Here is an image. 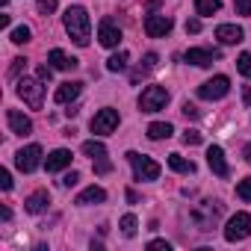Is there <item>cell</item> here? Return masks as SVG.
<instances>
[{"label":"cell","mask_w":251,"mask_h":251,"mask_svg":"<svg viewBox=\"0 0 251 251\" xmlns=\"http://www.w3.org/2000/svg\"><path fill=\"white\" fill-rule=\"evenodd\" d=\"M65 30H68V36H71V42L77 48H86L89 45V33H92L89 12L83 6H68L65 9Z\"/></svg>","instance_id":"1"},{"label":"cell","mask_w":251,"mask_h":251,"mask_svg":"<svg viewBox=\"0 0 251 251\" xmlns=\"http://www.w3.org/2000/svg\"><path fill=\"white\" fill-rule=\"evenodd\" d=\"M189 219L195 222V227L198 230H213L216 225H219V219H222V204L219 201H201V204H195L192 210H189Z\"/></svg>","instance_id":"2"},{"label":"cell","mask_w":251,"mask_h":251,"mask_svg":"<svg viewBox=\"0 0 251 251\" xmlns=\"http://www.w3.org/2000/svg\"><path fill=\"white\" fill-rule=\"evenodd\" d=\"M127 163L133 166V175L136 180H157L160 177V163L145 157V154H136V151H127Z\"/></svg>","instance_id":"3"},{"label":"cell","mask_w":251,"mask_h":251,"mask_svg":"<svg viewBox=\"0 0 251 251\" xmlns=\"http://www.w3.org/2000/svg\"><path fill=\"white\" fill-rule=\"evenodd\" d=\"M18 95L24 98V103L30 109H42V103H45V86H42V80H30V77L18 80Z\"/></svg>","instance_id":"4"},{"label":"cell","mask_w":251,"mask_h":251,"mask_svg":"<svg viewBox=\"0 0 251 251\" xmlns=\"http://www.w3.org/2000/svg\"><path fill=\"white\" fill-rule=\"evenodd\" d=\"M169 103V92L163 86H145L139 95V109L142 112H160Z\"/></svg>","instance_id":"5"},{"label":"cell","mask_w":251,"mask_h":251,"mask_svg":"<svg viewBox=\"0 0 251 251\" xmlns=\"http://www.w3.org/2000/svg\"><path fill=\"white\" fill-rule=\"evenodd\" d=\"M248 236H251V216H248V213L230 216L227 225H225V239H227V242H242V239H248Z\"/></svg>","instance_id":"6"},{"label":"cell","mask_w":251,"mask_h":251,"mask_svg":"<svg viewBox=\"0 0 251 251\" xmlns=\"http://www.w3.org/2000/svg\"><path fill=\"white\" fill-rule=\"evenodd\" d=\"M115 127H118V109L103 106V109L95 112V118H92V133H95V136H106V133H112Z\"/></svg>","instance_id":"7"},{"label":"cell","mask_w":251,"mask_h":251,"mask_svg":"<svg viewBox=\"0 0 251 251\" xmlns=\"http://www.w3.org/2000/svg\"><path fill=\"white\" fill-rule=\"evenodd\" d=\"M227 92H230V80L225 74H219V77H213V80H207V83L198 86V98H204V100H219Z\"/></svg>","instance_id":"8"},{"label":"cell","mask_w":251,"mask_h":251,"mask_svg":"<svg viewBox=\"0 0 251 251\" xmlns=\"http://www.w3.org/2000/svg\"><path fill=\"white\" fill-rule=\"evenodd\" d=\"M15 166H18L24 175L36 172V169L42 166V148H39V145H27V148H21V151L15 154Z\"/></svg>","instance_id":"9"},{"label":"cell","mask_w":251,"mask_h":251,"mask_svg":"<svg viewBox=\"0 0 251 251\" xmlns=\"http://www.w3.org/2000/svg\"><path fill=\"white\" fill-rule=\"evenodd\" d=\"M145 33H148L151 39H163L166 33H172V18H166V15H157V12L145 15Z\"/></svg>","instance_id":"10"},{"label":"cell","mask_w":251,"mask_h":251,"mask_svg":"<svg viewBox=\"0 0 251 251\" xmlns=\"http://www.w3.org/2000/svg\"><path fill=\"white\" fill-rule=\"evenodd\" d=\"M98 39H100L103 48H118V42H121V30H118V24H115L112 18H103L100 27H98Z\"/></svg>","instance_id":"11"},{"label":"cell","mask_w":251,"mask_h":251,"mask_svg":"<svg viewBox=\"0 0 251 251\" xmlns=\"http://www.w3.org/2000/svg\"><path fill=\"white\" fill-rule=\"evenodd\" d=\"M6 121H9V130H12L15 136H30V133H33V121H30L24 112H18V109H9V112H6Z\"/></svg>","instance_id":"12"},{"label":"cell","mask_w":251,"mask_h":251,"mask_svg":"<svg viewBox=\"0 0 251 251\" xmlns=\"http://www.w3.org/2000/svg\"><path fill=\"white\" fill-rule=\"evenodd\" d=\"M183 59H186V62H192V65H201V68H207V65H213V62L219 59V50H207V48H189V50L183 53Z\"/></svg>","instance_id":"13"},{"label":"cell","mask_w":251,"mask_h":251,"mask_svg":"<svg viewBox=\"0 0 251 251\" xmlns=\"http://www.w3.org/2000/svg\"><path fill=\"white\" fill-rule=\"evenodd\" d=\"M216 39H219L222 45H239V42L245 39V33H242V27H236V24H219V27H216Z\"/></svg>","instance_id":"14"},{"label":"cell","mask_w":251,"mask_h":251,"mask_svg":"<svg viewBox=\"0 0 251 251\" xmlns=\"http://www.w3.org/2000/svg\"><path fill=\"white\" fill-rule=\"evenodd\" d=\"M83 92V83H77V80H68V83H62L56 92H53V100L56 103H71V100H77V95Z\"/></svg>","instance_id":"15"},{"label":"cell","mask_w":251,"mask_h":251,"mask_svg":"<svg viewBox=\"0 0 251 251\" xmlns=\"http://www.w3.org/2000/svg\"><path fill=\"white\" fill-rule=\"evenodd\" d=\"M207 163H210V169L219 175V177H227V163H225V151L219 148V145H210L207 148Z\"/></svg>","instance_id":"16"},{"label":"cell","mask_w":251,"mask_h":251,"mask_svg":"<svg viewBox=\"0 0 251 251\" xmlns=\"http://www.w3.org/2000/svg\"><path fill=\"white\" fill-rule=\"evenodd\" d=\"M48 204H50L48 189H39V192H33V195L24 201V210H27V213H33V216H39V213H45V210H48Z\"/></svg>","instance_id":"17"},{"label":"cell","mask_w":251,"mask_h":251,"mask_svg":"<svg viewBox=\"0 0 251 251\" xmlns=\"http://www.w3.org/2000/svg\"><path fill=\"white\" fill-rule=\"evenodd\" d=\"M48 62L56 68V71H71V68H77V59L74 56H68L65 50H59V48H53L50 53H48Z\"/></svg>","instance_id":"18"},{"label":"cell","mask_w":251,"mask_h":251,"mask_svg":"<svg viewBox=\"0 0 251 251\" xmlns=\"http://www.w3.org/2000/svg\"><path fill=\"white\" fill-rule=\"evenodd\" d=\"M45 166H48V172H59V169L71 166V151H68V148H56V151H50L48 160H45Z\"/></svg>","instance_id":"19"},{"label":"cell","mask_w":251,"mask_h":251,"mask_svg":"<svg viewBox=\"0 0 251 251\" xmlns=\"http://www.w3.org/2000/svg\"><path fill=\"white\" fill-rule=\"evenodd\" d=\"M100 201H106V192H103L100 186H89V189H83V192L77 195V204H80V207H86V204H100Z\"/></svg>","instance_id":"20"},{"label":"cell","mask_w":251,"mask_h":251,"mask_svg":"<svg viewBox=\"0 0 251 251\" xmlns=\"http://www.w3.org/2000/svg\"><path fill=\"white\" fill-rule=\"evenodd\" d=\"M175 133V127L169 121H154V124H148V139H154V142H160V139H169Z\"/></svg>","instance_id":"21"},{"label":"cell","mask_w":251,"mask_h":251,"mask_svg":"<svg viewBox=\"0 0 251 251\" xmlns=\"http://www.w3.org/2000/svg\"><path fill=\"white\" fill-rule=\"evenodd\" d=\"M169 166L177 172V175H195V163L180 157V154H169Z\"/></svg>","instance_id":"22"},{"label":"cell","mask_w":251,"mask_h":251,"mask_svg":"<svg viewBox=\"0 0 251 251\" xmlns=\"http://www.w3.org/2000/svg\"><path fill=\"white\" fill-rule=\"evenodd\" d=\"M83 154L92 157V160H103L106 157V145L98 142V139H89V142H83Z\"/></svg>","instance_id":"23"},{"label":"cell","mask_w":251,"mask_h":251,"mask_svg":"<svg viewBox=\"0 0 251 251\" xmlns=\"http://www.w3.org/2000/svg\"><path fill=\"white\" fill-rule=\"evenodd\" d=\"M136 225H139V222H136V216H133V213H127V216H121V222H118L121 233L127 236V239H133V236H136Z\"/></svg>","instance_id":"24"},{"label":"cell","mask_w":251,"mask_h":251,"mask_svg":"<svg viewBox=\"0 0 251 251\" xmlns=\"http://www.w3.org/2000/svg\"><path fill=\"white\" fill-rule=\"evenodd\" d=\"M219 6H222V0H195V12L198 15H213V12H219Z\"/></svg>","instance_id":"25"},{"label":"cell","mask_w":251,"mask_h":251,"mask_svg":"<svg viewBox=\"0 0 251 251\" xmlns=\"http://www.w3.org/2000/svg\"><path fill=\"white\" fill-rule=\"evenodd\" d=\"M106 68H109V71H124V68H127V53H124V50H121V53H112V56L106 59Z\"/></svg>","instance_id":"26"},{"label":"cell","mask_w":251,"mask_h":251,"mask_svg":"<svg viewBox=\"0 0 251 251\" xmlns=\"http://www.w3.org/2000/svg\"><path fill=\"white\" fill-rule=\"evenodd\" d=\"M157 59H160L157 53H145V65H142L139 71H133V83H136V80H139L142 74H148V71H154V68H157Z\"/></svg>","instance_id":"27"},{"label":"cell","mask_w":251,"mask_h":251,"mask_svg":"<svg viewBox=\"0 0 251 251\" xmlns=\"http://www.w3.org/2000/svg\"><path fill=\"white\" fill-rule=\"evenodd\" d=\"M9 39H12L15 45H27V42H30V27H15Z\"/></svg>","instance_id":"28"},{"label":"cell","mask_w":251,"mask_h":251,"mask_svg":"<svg viewBox=\"0 0 251 251\" xmlns=\"http://www.w3.org/2000/svg\"><path fill=\"white\" fill-rule=\"evenodd\" d=\"M236 71H239L242 77H251V53H242V56L236 59Z\"/></svg>","instance_id":"29"},{"label":"cell","mask_w":251,"mask_h":251,"mask_svg":"<svg viewBox=\"0 0 251 251\" xmlns=\"http://www.w3.org/2000/svg\"><path fill=\"white\" fill-rule=\"evenodd\" d=\"M236 195H239L242 201H251V177H245V180L236 183Z\"/></svg>","instance_id":"30"},{"label":"cell","mask_w":251,"mask_h":251,"mask_svg":"<svg viewBox=\"0 0 251 251\" xmlns=\"http://www.w3.org/2000/svg\"><path fill=\"white\" fill-rule=\"evenodd\" d=\"M36 6H39V12L50 15V12H56V0H36Z\"/></svg>","instance_id":"31"},{"label":"cell","mask_w":251,"mask_h":251,"mask_svg":"<svg viewBox=\"0 0 251 251\" xmlns=\"http://www.w3.org/2000/svg\"><path fill=\"white\" fill-rule=\"evenodd\" d=\"M236 15H251V0H233Z\"/></svg>","instance_id":"32"},{"label":"cell","mask_w":251,"mask_h":251,"mask_svg":"<svg viewBox=\"0 0 251 251\" xmlns=\"http://www.w3.org/2000/svg\"><path fill=\"white\" fill-rule=\"evenodd\" d=\"M50 77H53V65H39V80L50 83Z\"/></svg>","instance_id":"33"},{"label":"cell","mask_w":251,"mask_h":251,"mask_svg":"<svg viewBox=\"0 0 251 251\" xmlns=\"http://www.w3.org/2000/svg\"><path fill=\"white\" fill-rule=\"evenodd\" d=\"M183 142H186V145H201V133H198V130H186V133H183Z\"/></svg>","instance_id":"34"},{"label":"cell","mask_w":251,"mask_h":251,"mask_svg":"<svg viewBox=\"0 0 251 251\" xmlns=\"http://www.w3.org/2000/svg\"><path fill=\"white\" fill-rule=\"evenodd\" d=\"M148 248H151V251H169L172 245H169L166 239H151V242H148Z\"/></svg>","instance_id":"35"},{"label":"cell","mask_w":251,"mask_h":251,"mask_svg":"<svg viewBox=\"0 0 251 251\" xmlns=\"http://www.w3.org/2000/svg\"><path fill=\"white\" fill-rule=\"evenodd\" d=\"M0 189H6V192L12 189V177H9V172H6V169L0 172Z\"/></svg>","instance_id":"36"},{"label":"cell","mask_w":251,"mask_h":251,"mask_svg":"<svg viewBox=\"0 0 251 251\" xmlns=\"http://www.w3.org/2000/svg\"><path fill=\"white\" fill-rule=\"evenodd\" d=\"M24 65H27V59H12V68H9V74H12V77H18V74L24 71Z\"/></svg>","instance_id":"37"},{"label":"cell","mask_w":251,"mask_h":251,"mask_svg":"<svg viewBox=\"0 0 251 251\" xmlns=\"http://www.w3.org/2000/svg\"><path fill=\"white\" fill-rule=\"evenodd\" d=\"M77 180H80V175H77V172H68V175L62 177V186H68V189H71V186H77Z\"/></svg>","instance_id":"38"},{"label":"cell","mask_w":251,"mask_h":251,"mask_svg":"<svg viewBox=\"0 0 251 251\" xmlns=\"http://www.w3.org/2000/svg\"><path fill=\"white\" fill-rule=\"evenodd\" d=\"M106 172H112V163H106V160H98V166H95V175H106Z\"/></svg>","instance_id":"39"},{"label":"cell","mask_w":251,"mask_h":251,"mask_svg":"<svg viewBox=\"0 0 251 251\" xmlns=\"http://www.w3.org/2000/svg\"><path fill=\"white\" fill-rule=\"evenodd\" d=\"M186 33H201V21H186Z\"/></svg>","instance_id":"40"},{"label":"cell","mask_w":251,"mask_h":251,"mask_svg":"<svg viewBox=\"0 0 251 251\" xmlns=\"http://www.w3.org/2000/svg\"><path fill=\"white\" fill-rule=\"evenodd\" d=\"M183 115H186V118H195V115H198V109H195L192 103H183Z\"/></svg>","instance_id":"41"},{"label":"cell","mask_w":251,"mask_h":251,"mask_svg":"<svg viewBox=\"0 0 251 251\" xmlns=\"http://www.w3.org/2000/svg\"><path fill=\"white\" fill-rule=\"evenodd\" d=\"M245 160L251 163V145H245Z\"/></svg>","instance_id":"42"},{"label":"cell","mask_w":251,"mask_h":251,"mask_svg":"<svg viewBox=\"0 0 251 251\" xmlns=\"http://www.w3.org/2000/svg\"><path fill=\"white\" fill-rule=\"evenodd\" d=\"M154 6H160V0H148V9H154Z\"/></svg>","instance_id":"43"},{"label":"cell","mask_w":251,"mask_h":251,"mask_svg":"<svg viewBox=\"0 0 251 251\" xmlns=\"http://www.w3.org/2000/svg\"><path fill=\"white\" fill-rule=\"evenodd\" d=\"M245 103H248V106H251V89H248V92H245Z\"/></svg>","instance_id":"44"},{"label":"cell","mask_w":251,"mask_h":251,"mask_svg":"<svg viewBox=\"0 0 251 251\" xmlns=\"http://www.w3.org/2000/svg\"><path fill=\"white\" fill-rule=\"evenodd\" d=\"M0 3H3V6H6V3H9V0H0Z\"/></svg>","instance_id":"45"}]
</instances>
